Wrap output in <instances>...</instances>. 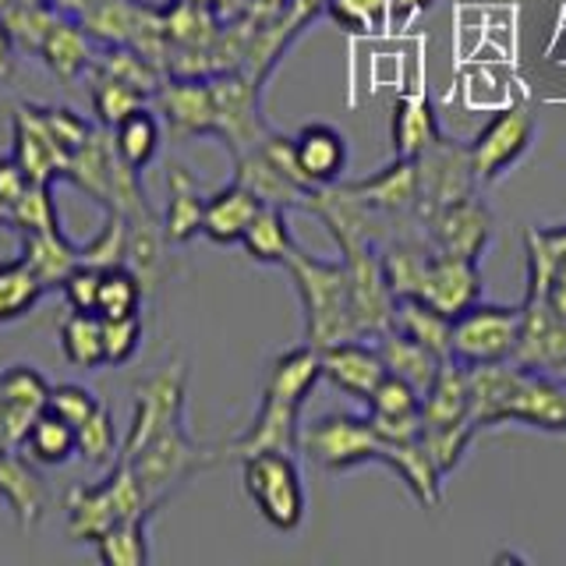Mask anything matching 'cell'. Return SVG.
Instances as JSON below:
<instances>
[{
	"label": "cell",
	"mask_w": 566,
	"mask_h": 566,
	"mask_svg": "<svg viewBox=\"0 0 566 566\" xmlns=\"http://www.w3.org/2000/svg\"><path fill=\"white\" fill-rule=\"evenodd\" d=\"M323 379V361H318V347H291L270 365V376L262 386L259 415L230 453L248 457L259 450H301V407H305L315 382Z\"/></svg>",
	"instance_id": "obj_1"
},
{
	"label": "cell",
	"mask_w": 566,
	"mask_h": 566,
	"mask_svg": "<svg viewBox=\"0 0 566 566\" xmlns=\"http://www.w3.org/2000/svg\"><path fill=\"white\" fill-rule=\"evenodd\" d=\"M287 270L294 276V287L305 305V333L312 347H329L336 340L358 336L350 308V273L347 262H326L297 252L287 259Z\"/></svg>",
	"instance_id": "obj_2"
},
{
	"label": "cell",
	"mask_w": 566,
	"mask_h": 566,
	"mask_svg": "<svg viewBox=\"0 0 566 566\" xmlns=\"http://www.w3.org/2000/svg\"><path fill=\"white\" fill-rule=\"evenodd\" d=\"M64 510H67L64 531L71 542H96L103 531H111L117 521L153 517V503L128 460L111 464V474H106L103 482L71 489Z\"/></svg>",
	"instance_id": "obj_3"
},
{
	"label": "cell",
	"mask_w": 566,
	"mask_h": 566,
	"mask_svg": "<svg viewBox=\"0 0 566 566\" xmlns=\"http://www.w3.org/2000/svg\"><path fill=\"white\" fill-rule=\"evenodd\" d=\"M241 478L248 500L255 503L262 521L276 531H297L305 521V485L294 453L283 450H259L241 457Z\"/></svg>",
	"instance_id": "obj_4"
},
{
	"label": "cell",
	"mask_w": 566,
	"mask_h": 566,
	"mask_svg": "<svg viewBox=\"0 0 566 566\" xmlns=\"http://www.w3.org/2000/svg\"><path fill=\"white\" fill-rule=\"evenodd\" d=\"M389 442L365 415H326L301 429V453L323 471H350L368 460H386Z\"/></svg>",
	"instance_id": "obj_5"
},
{
	"label": "cell",
	"mask_w": 566,
	"mask_h": 566,
	"mask_svg": "<svg viewBox=\"0 0 566 566\" xmlns=\"http://www.w3.org/2000/svg\"><path fill=\"white\" fill-rule=\"evenodd\" d=\"M517 333H521V305L513 308V305H485V301H478V305L453 318L450 361L464 368L513 361Z\"/></svg>",
	"instance_id": "obj_6"
},
{
	"label": "cell",
	"mask_w": 566,
	"mask_h": 566,
	"mask_svg": "<svg viewBox=\"0 0 566 566\" xmlns=\"http://www.w3.org/2000/svg\"><path fill=\"white\" fill-rule=\"evenodd\" d=\"M117 460H128L156 510L177 485L188 482L199 468H206L212 457H209V450L199 447V442L188 439L185 424H174V429L149 439L135 457H117Z\"/></svg>",
	"instance_id": "obj_7"
},
{
	"label": "cell",
	"mask_w": 566,
	"mask_h": 566,
	"mask_svg": "<svg viewBox=\"0 0 566 566\" xmlns=\"http://www.w3.org/2000/svg\"><path fill=\"white\" fill-rule=\"evenodd\" d=\"M185 386L188 376L181 361L159 368L156 376L135 386V415L128 424V436L120 442V457H135L159 432L185 424Z\"/></svg>",
	"instance_id": "obj_8"
},
{
	"label": "cell",
	"mask_w": 566,
	"mask_h": 566,
	"mask_svg": "<svg viewBox=\"0 0 566 566\" xmlns=\"http://www.w3.org/2000/svg\"><path fill=\"white\" fill-rule=\"evenodd\" d=\"M531 138H535V114L524 103H513L474 135L471 142V164L478 185H492L517 164V159L531 149Z\"/></svg>",
	"instance_id": "obj_9"
},
{
	"label": "cell",
	"mask_w": 566,
	"mask_h": 566,
	"mask_svg": "<svg viewBox=\"0 0 566 566\" xmlns=\"http://www.w3.org/2000/svg\"><path fill=\"white\" fill-rule=\"evenodd\" d=\"M418 217L424 220L432 209L474 195V164L471 146H457L450 138H439L432 149H424L418 159Z\"/></svg>",
	"instance_id": "obj_10"
},
{
	"label": "cell",
	"mask_w": 566,
	"mask_h": 566,
	"mask_svg": "<svg viewBox=\"0 0 566 566\" xmlns=\"http://www.w3.org/2000/svg\"><path fill=\"white\" fill-rule=\"evenodd\" d=\"M513 365L545 371V376H559L566 368V315L556 312L548 297L524 294Z\"/></svg>",
	"instance_id": "obj_11"
},
{
	"label": "cell",
	"mask_w": 566,
	"mask_h": 566,
	"mask_svg": "<svg viewBox=\"0 0 566 566\" xmlns=\"http://www.w3.org/2000/svg\"><path fill=\"white\" fill-rule=\"evenodd\" d=\"M212 99H217V135L227 138L234 156L255 149L265 138L262 117H259V85L244 71H220L209 78Z\"/></svg>",
	"instance_id": "obj_12"
},
{
	"label": "cell",
	"mask_w": 566,
	"mask_h": 566,
	"mask_svg": "<svg viewBox=\"0 0 566 566\" xmlns=\"http://www.w3.org/2000/svg\"><path fill=\"white\" fill-rule=\"evenodd\" d=\"M421 223L432 248L442 255L478 262L492 241V212L474 195H464V199L432 209Z\"/></svg>",
	"instance_id": "obj_13"
},
{
	"label": "cell",
	"mask_w": 566,
	"mask_h": 566,
	"mask_svg": "<svg viewBox=\"0 0 566 566\" xmlns=\"http://www.w3.org/2000/svg\"><path fill=\"white\" fill-rule=\"evenodd\" d=\"M50 382L32 365H8L0 371V447L22 450L32 421L46 411Z\"/></svg>",
	"instance_id": "obj_14"
},
{
	"label": "cell",
	"mask_w": 566,
	"mask_h": 566,
	"mask_svg": "<svg viewBox=\"0 0 566 566\" xmlns=\"http://www.w3.org/2000/svg\"><path fill=\"white\" fill-rule=\"evenodd\" d=\"M318 361H323V379H329L340 394L368 403L376 386L389 376V368L379 354L376 340L365 336H350V340H336L329 347H318Z\"/></svg>",
	"instance_id": "obj_15"
},
{
	"label": "cell",
	"mask_w": 566,
	"mask_h": 566,
	"mask_svg": "<svg viewBox=\"0 0 566 566\" xmlns=\"http://www.w3.org/2000/svg\"><path fill=\"white\" fill-rule=\"evenodd\" d=\"M11 132H14L11 156L25 167V174L32 177V181L53 185L57 177H67L71 153L61 146L57 138H53L40 106H18L14 120H11Z\"/></svg>",
	"instance_id": "obj_16"
},
{
	"label": "cell",
	"mask_w": 566,
	"mask_h": 566,
	"mask_svg": "<svg viewBox=\"0 0 566 566\" xmlns=\"http://www.w3.org/2000/svg\"><path fill=\"white\" fill-rule=\"evenodd\" d=\"M159 114L167 117L170 132L181 138L195 135H217V99H212L209 78L181 75L174 82H164L156 93Z\"/></svg>",
	"instance_id": "obj_17"
},
{
	"label": "cell",
	"mask_w": 566,
	"mask_h": 566,
	"mask_svg": "<svg viewBox=\"0 0 566 566\" xmlns=\"http://www.w3.org/2000/svg\"><path fill=\"white\" fill-rule=\"evenodd\" d=\"M506 421L566 436V382H559L556 376H545V371L521 368L517 389H513L503 415V424Z\"/></svg>",
	"instance_id": "obj_18"
},
{
	"label": "cell",
	"mask_w": 566,
	"mask_h": 566,
	"mask_svg": "<svg viewBox=\"0 0 566 566\" xmlns=\"http://www.w3.org/2000/svg\"><path fill=\"white\" fill-rule=\"evenodd\" d=\"M418 297H424L442 315L457 318L460 312H468L471 305L482 301V273H478V262L436 252Z\"/></svg>",
	"instance_id": "obj_19"
},
{
	"label": "cell",
	"mask_w": 566,
	"mask_h": 566,
	"mask_svg": "<svg viewBox=\"0 0 566 566\" xmlns=\"http://www.w3.org/2000/svg\"><path fill=\"white\" fill-rule=\"evenodd\" d=\"M354 195L368 206L382 212L389 220H403V217H418V164L415 159H394V167L379 170L376 177H365V181L350 185Z\"/></svg>",
	"instance_id": "obj_20"
},
{
	"label": "cell",
	"mask_w": 566,
	"mask_h": 566,
	"mask_svg": "<svg viewBox=\"0 0 566 566\" xmlns=\"http://www.w3.org/2000/svg\"><path fill=\"white\" fill-rule=\"evenodd\" d=\"M0 500H4V506L14 513L22 527L43 521L50 495L40 471H35V464L22 450H0Z\"/></svg>",
	"instance_id": "obj_21"
},
{
	"label": "cell",
	"mask_w": 566,
	"mask_h": 566,
	"mask_svg": "<svg viewBox=\"0 0 566 566\" xmlns=\"http://www.w3.org/2000/svg\"><path fill=\"white\" fill-rule=\"evenodd\" d=\"M234 159H238V164H234V181L252 191L262 206H283V209H291V206L305 209L308 206L312 191L301 188L297 181H291V177L283 174L270 156H265L262 146L248 149V153H241Z\"/></svg>",
	"instance_id": "obj_22"
},
{
	"label": "cell",
	"mask_w": 566,
	"mask_h": 566,
	"mask_svg": "<svg viewBox=\"0 0 566 566\" xmlns=\"http://www.w3.org/2000/svg\"><path fill=\"white\" fill-rule=\"evenodd\" d=\"M294 156L312 188L336 185L347 170V142L329 124H308L294 135Z\"/></svg>",
	"instance_id": "obj_23"
},
{
	"label": "cell",
	"mask_w": 566,
	"mask_h": 566,
	"mask_svg": "<svg viewBox=\"0 0 566 566\" xmlns=\"http://www.w3.org/2000/svg\"><path fill=\"white\" fill-rule=\"evenodd\" d=\"M262 209V202L255 199L244 185L230 181L227 188H220L217 195L206 199V217H202V234L212 244H241L244 230L252 227L255 212Z\"/></svg>",
	"instance_id": "obj_24"
},
{
	"label": "cell",
	"mask_w": 566,
	"mask_h": 566,
	"mask_svg": "<svg viewBox=\"0 0 566 566\" xmlns=\"http://www.w3.org/2000/svg\"><path fill=\"white\" fill-rule=\"evenodd\" d=\"M206 217V195L195 181V174L185 164H170L167 170V212H164V234L174 244H185L195 234H202Z\"/></svg>",
	"instance_id": "obj_25"
},
{
	"label": "cell",
	"mask_w": 566,
	"mask_h": 566,
	"mask_svg": "<svg viewBox=\"0 0 566 566\" xmlns=\"http://www.w3.org/2000/svg\"><path fill=\"white\" fill-rule=\"evenodd\" d=\"M382 464L403 478V485L415 492V500L424 510H436L442 503V478H447V474L436 468V460L429 457V450L421 447V439H415V442H389Z\"/></svg>",
	"instance_id": "obj_26"
},
{
	"label": "cell",
	"mask_w": 566,
	"mask_h": 566,
	"mask_svg": "<svg viewBox=\"0 0 566 566\" xmlns=\"http://www.w3.org/2000/svg\"><path fill=\"white\" fill-rule=\"evenodd\" d=\"M40 57L61 82H78L85 71H93L96 64L85 25L71 22V18H57V22H53L50 35L40 46Z\"/></svg>",
	"instance_id": "obj_27"
},
{
	"label": "cell",
	"mask_w": 566,
	"mask_h": 566,
	"mask_svg": "<svg viewBox=\"0 0 566 566\" xmlns=\"http://www.w3.org/2000/svg\"><path fill=\"white\" fill-rule=\"evenodd\" d=\"M22 259L32 265V273L43 280V287L53 291L82 265L78 244L64 238V230H35V234H22Z\"/></svg>",
	"instance_id": "obj_28"
},
{
	"label": "cell",
	"mask_w": 566,
	"mask_h": 566,
	"mask_svg": "<svg viewBox=\"0 0 566 566\" xmlns=\"http://www.w3.org/2000/svg\"><path fill=\"white\" fill-rule=\"evenodd\" d=\"M464 418H471L468 368L457 361H442L439 376L421 394V424H450Z\"/></svg>",
	"instance_id": "obj_29"
},
{
	"label": "cell",
	"mask_w": 566,
	"mask_h": 566,
	"mask_svg": "<svg viewBox=\"0 0 566 566\" xmlns=\"http://www.w3.org/2000/svg\"><path fill=\"white\" fill-rule=\"evenodd\" d=\"M376 344H379V354H382V361L386 368L394 371V376L407 379L411 382L418 394H424V389L432 386V379L439 376V368L442 361H450V358H439L436 350L429 347H421L418 340H411V336H403L397 329H386L376 336Z\"/></svg>",
	"instance_id": "obj_30"
},
{
	"label": "cell",
	"mask_w": 566,
	"mask_h": 566,
	"mask_svg": "<svg viewBox=\"0 0 566 566\" xmlns=\"http://www.w3.org/2000/svg\"><path fill=\"white\" fill-rule=\"evenodd\" d=\"M436 111L424 96H397L394 99V153L400 159H418L424 149L439 142Z\"/></svg>",
	"instance_id": "obj_31"
},
{
	"label": "cell",
	"mask_w": 566,
	"mask_h": 566,
	"mask_svg": "<svg viewBox=\"0 0 566 566\" xmlns=\"http://www.w3.org/2000/svg\"><path fill=\"white\" fill-rule=\"evenodd\" d=\"M241 248L248 252V259H255V262L287 265V259L297 252L294 234L287 227V209H283V206H262L255 212L252 227L244 230Z\"/></svg>",
	"instance_id": "obj_32"
},
{
	"label": "cell",
	"mask_w": 566,
	"mask_h": 566,
	"mask_svg": "<svg viewBox=\"0 0 566 566\" xmlns=\"http://www.w3.org/2000/svg\"><path fill=\"white\" fill-rule=\"evenodd\" d=\"M394 329L411 336L421 347L436 350L439 358H450V333H453V318L432 308L424 297H397L394 308Z\"/></svg>",
	"instance_id": "obj_33"
},
{
	"label": "cell",
	"mask_w": 566,
	"mask_h": 566,
	"mask_svg": "<svg viewBox=\"0 0 566 566\" xmlns=\"http://www.w3.org/2000/svg\"><path fill=\"white\" fill-rule=\"evenodd\" d=\"M22 453L40 468H61L71 457H78L75 442V424L64 421L61 415H53L50 407L32 421V429L25 432Z\"/></svg>",
	"instance_id": "obj_34"
},
{
	"label": "cell",
	"mask_w": 566,
	"mask_h": 566,
	"mask_svg": "<svg viewBox=\"0 0 566 566\" xmlns=\"http://www.w3.org/2000/svg\"><path fill=\"white\" fill-rule=\"evenodd\" d=\"M524 248H527V294L548 297V283H553L559 259L566 255V223L527 227Z\"/></svg>",
	"instance_id": "obj_35"
},
{
	"label": "cell",
	"mask_w": 566,
	"mask_h": 566,
	"mask_svg": "<svg viewBox=\"0 0 566 566\" xmlns=\"http://www.w3.org/2000/svg\"><path fill=\"white\" fill-rule=\"evenodd\" d=\"M111 135H114L117 156L128 167H135L138 174L146 170L153 159H156V153H159V120L149 111V103L138 106V111H132L120 124H114Z\"/></svg>",
	"instance_id": "obj_36"
},
{
	"label": "cell",
	"mask_w": 566,
	"mask_h": 566,
	"mask_svg": "<svg viewBox=\"0 0 566 566\" xmlns=\"http://www.w3.org/2000/svg\"><path fill=\"white\" fill-rule=\"evenodd\" d=\"M43 294V280L32 273V265L22 255L0 262V323H14V318L29 315Z\"/></svg>",
	"instance_id": "obj_37"
},
{
	"label": "cell",
	"mask_w": 566,
	"mask_h": 566,
	"mask_svg": "<svg viewBox=\"0 0 566 566\" xmlns=\"http://www.w3.org/2000/svg\"><path fill=\"white\" fill-rule=\"evenodd\" d=\"M61 350H64V358L71 365L85 368V371L106 365V354H103V315L99 312H71L61 323Z\"/></svg>",
	"instance_id": "obj_38"
},
{
	"label": "cell",
	"mask_w": 566,
	"mask_h": 566,
	"mask_svg": "<svg viewBox=\"0 0 566 566\" xmlns=\"http://www.w3.org/2000/svg\"><path fill=\"white\" fill-rule=\"evenodd\" d=\"M149 517H128L117 521L111 531L93 542L96 556L106 566H146L149 563Z\"/></svg>",
	"instance_id": "obj_39"
},
{
	"label": "cell",
	"mask_w": 566,
	"mask_h": 566,
	"mask_svg": "<svg viewBox=\"0 0 566 566\" xmlns=\"http://www.w3.org/2000/svg\"><path fill=\"white\" fill-rule=\"evenodd\" d=\"M142 297H146V287H142V276L132 270L128 262L106 265L103 276H99V301H96V312L103 318L138 315Z\"/></svg>",
	"instance_id": "obj_40"
},
{
	"label": "cell",
	"mask_w": 566,
	"mask_h": 566,
	"mask_svg": "<svg viewBox=\"0 0 566 566\" xmlns=\"http://www.w3.org/2000/svg\"><path fill=\"white\" fill-rule=\"evenodd\" d=\"M93 71H103V75H114L120 82L135 85L138 93L156 96L159 85H164V75H159V64L149 61L146 53L135 46H106L103 57H96Z\"/></svg>",
	"instance_id": "obj_41"
},
{
	"label": "cell",
	"mask_w": 566,
	"mask_h": 566,
	"mask_svg": "<svg viewBox=\"0 0 566 566\" xmlns=\"http://www.w3.org/2000/svg\"><path fill=\"white\" fill-rule=\"evenodd\" d=\"M0 18H4V25L11 29L18 46L40 53V46L50 35L53 22L61 18V11L53 8L50 0H11V4L0 11Z\"/></svg>",
	"instance_id": "obj_42"
},
{
	"label": "cell",
	"mask_w": 566,
	"mask_h": 566,
	"mask_svg": "<svg viewBox=\"0 0 566 566\" xmlns=\"http://www.w3.org/2000/svg\"><path fill=\"white\" fill-rule=\"evenodd\" d=\"M75 442H78V457L93 468H111L120 457V439L114 429V415L111 407L99 403L93 415L82 424H75Z\"/></svg>",
	"instance_id": "obj_43"
},
{
	"label": "cell",
	"mask_w": 566,
	"mask_h": 566,
	"mask_svg": "<svg viewBox=\"0 0 566 566\" xmlns=\"http://www.w3.org/2000/svg\"><path fill=\"white\" fill-rule=\"evenodd\" d=\"M88 99H93V114H96V120L103 124V128H114V124H120L132 111H138V106L149 103V96L138 93L135 85L120 82L114 75H103V71H93V88H88Z\"/></svg>",
	"instance_id": "obj_44"
},
{
	"label": "cell",
	"mask_w": 566,
	"mask_h": 566,
	"mask_svg": "<svg viewBox=\"0 0 566 566\" xmlns=\"http://www.w3.org/2000/svg\"><path fill=\"white\" fill-rule=\"evenodd\" d=\"M474 436H478V424L471 418L450 421V424H421V447L429 450V457L436 460V468L442 474H450L460 460H464Z\"/></svg>",
	"instance_id": "obj_45"
},
{
	"label": "cell",
	"mask_w": 566,
	"mask_h": 566,
	"mask_svg": "<svg viewBox=\"0 0 566 566\" xmlns=\"http://www.w3.org/2000/svg\"><path fill=\"white\" fill-rule=\"evenodd\" d=\"M128 244H132V223L124 212L106 209V220L99 227V234L93 241H85L78 252L85 265H96V270H106V265H120L128 262Z\"/></svg>",
	"instance_id": "obj_46"
},
{
	"label": "cell",
	"mask_w": 566,
	"mask_h": 566,
	"mask_svg": "<svg viewBox=\"0 0 566 566\" xmlns=\"http://www.w3.org/2000/svg\"><path fill=\"white\" fill-rule=\"evenodd\" d=\"M11 227L18 234H35V230H61V212L53 202L50 181H32L25 195L11 206Z\"/></svg>",
	"instance_id": "obj_47"
},
{
	"label": "cell",
	"mask_w": 566,
	"mask_h": 566,
	"mask_svg": "<svg viewBox=\"0 0 566 566\" xmlns=\"http://www.w3.org/2000/svg\"><path fill=\"white\" fill-rule=\"evenodd\" d=\"M326 11L336 25L350 32H386L389 18V0H326Z\"/></svg>",
	"instance_id": "obj_48"
},
{
	"label": "cell",
	"mask_w": 566,
	"mask_h": 566,
	"mask_svg": "<svg viewBox=\"0 0 566 566\" xmlns=\"http://www.w3.org/2000/svg\"><path fill=\"white\" fill-rule=\"evenodd\" d=\"M368 415H386V418H397V415H421V394L418 389L400 379V376H389L376 386V394L368 397Z\"/></svg>",
	"instance_id": "obj_49"
},
{
	"label": "cell",
	"mask_w": 566,
	"mask_h": 566,
	"mask_svg": "<svg viewBox=\"0 0 566 566\" xmlns=\"http://www.w3.org/2000/svg\"><path fill=\"white\" fill-rule=\"evenodd\" d=\"M142 347V315L103 318V354L106 365H128Z\"/></svg>",
	"instance_id": "obj_50"
},
{
	"label": "cell",
	"mask_w": 566,
	"mask_h": 566,
	"mask_svg": "<svg viewBox=\"0 0 566 566\" xmlns=\"http://www.w3.org/2000/svg\"><path fill=\"white\" fill-rule=\"evenodd\" d=\"M40 111H43V120H46V128L53 132V138H57L71 156H75V149H82L88 142V135L96 132L82 114L67 111V106H40Z\"/></svg>",
	"instance_id": "obj_51"
},
{
	"label": "cell",
	"mask_w": 566,
	"mask_h": 566,
	"mask_svg": "<svg viewBox=\"0 0 566 566\" xmlns=\"http://www.w3.org/2000/svg\"><path fill=\"white\" fill-rule=\"evenodd\" d=\"M103 400L93 394V389H85V386H75V382H61V386H53L50 389V411L53 415H61L64 421L71 424H82L88 415L96 411Z\"/></svg>",
	"instance_id": "obj_52"
},
{
	"label": "cell",
	"mask_w": 566,
	"mask_h": 566,
	"mask_svg": "<svg viewBox=\"0 0 566 566\" xmlns=\"http://www.w3.org/2000/svg\"><path fill=\"white\" fill-rule=\"evenodd\" d=\"M99 276L103 270L96 265H78L75 273H71L64 283H61V294L67 301L71 312H96V301H99Z\"/></svg>",
	"instance_id": "obj_53"
},
{
	"label": "cell",
	"mask_w": 566,
	"mask_h": 566,
	"mask_svg": "<svg viewBox=\"0 0 566 566\" xmlns=\"http://www.w3.org/2000/svg\"><path fill=\"white\" fill-rule=\"evenodd\" d=\"M32 185V177L25 174V167L18 164L14 156H0V199L8 206H14L25 195V188Z\"/></svg>",
	"instance_id": "obj_54"
},
{
	"label": "cell",
	"mask_w": 566,
	"mask_h": 566,
	"mask_svg": "<svg viewBox=\"0 0 566 566\" xmlns=\"http://www.w3.org/2000/svg\"><path fill=\"white\" fill-rule=\"evenodd\" d=\"M18 78V43L11 29L0 18V85H11Z\"/></svg>",
	"instance_id": "obj_55"
},
{
	"label": "cell",
	"mask_w": 566,
	"mask_h": 566,
	"mask_svg": "<svg viewBox=\"0 0 566 566\" xmlns=\"http://www.w3.org/2000/svg\"><path fill=\"white\" fill-rule=\"evenodd\" d=\"M548 301L556 305V312L566 315V255L559 259L556 273H553V283H548Z\"/></svg>",
	"instance_id": "obj_56"
},
{
	"label": "cell",
	"mask_w": 566,
	"mask_h": 566,
	"mask_svg": "<svg viewBox=\"0 0 566 566\" xmlns=\"http://www.w3.org/2000/svg\"><path fill=\"white\" fill-rule=\"evenodd\" d=\"M432 0H389V18L394 22H411L415 14H421Z\"/></svg>",
	"instance_id": "obj_57"
},
{
	"label": "cell",
	"mask_w": 566,
	"mask_h": 566,
	"mask_svg": "<svg viewBox=\"0 0 566 566\" xmlns=\"http://www.w3.org/2000/svg\"><path fill=\"white\" fill-rule=\"evenodd\" d=\"M50 4L57 8L61 14H67V18H82V14L93 11L99 0H50Z\"/></svg>",
	"instance_id": "obj_58"
},
{
	"label": "cell",
	"mask_w": 566,
	"mask_h": 566,
	"mask_svg": "<svg viewBox=\"0 0 566 566\" xmlns=\"http://www.w3.org/2000/svg\"><path fill=\"white\" fill-rule=\"evenodd\" d=\"M0 227H11V206L0 199Z\"/></svg>",
	"instance_id": "obj_59"
},
{
	"label": "cell",
	"mask_w": 566,
	"mask_h": 566,
	"mask_svg": "<svg viewBox=\"0 0 566 566\" xmlns=\"http://www.w3.org/2000/svg\"><path fill=\"white\" fill-rule=\"evenodd\" d=\"M0 450H4V447H0ZM8 450H11V447H8Z\"/></svg>",
	"instance_id": "obj_60"
}]
</instances>
